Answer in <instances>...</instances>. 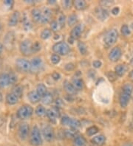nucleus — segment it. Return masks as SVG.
<instances>
[{
  "mask_svg": "<svg viewBox=\"0 0 133 146\" xmlns=\"http://www.w3.org/2000/svg\"><path fill=\"white\" fill-rule=\"evenodd\" d=\"M3 50H4V44H2V43L0 42V55L2 53Z\"/></svg>",
  "mask_w": 133,
  "mask_h": 146,
  "instance_id": "nucleus-54",
  "label": "nucleus"
},
{
  "mask_svg": "<svg viewBox=\"0 0 133 146\" xmlns=\"http://www.w3.org/2000/svg\"><path fill=\"white\" fill-rule=\"evenodd\" d=\"M33 114V109L29 105L21 106L16 111V117L21 120L29 119Z\"/></svg>",
  "mask_w": 133,
  "mask_h": 146,
  "instance_id": "nucleus-3",
  "label": "nucleus"
},
{
  "mask_svg": "<svg viewBox=\"0 0 133 146\" xmlns=\"http://www.w3.org/2000/svg\"><path fill=\"white\" fill-rule=\"evenodd\" d=\"M73 6L77 11H84L87 8V5L84 0H76L73 2Z\"/></svg>",
  "mask_w": 133,
  "mask_h": 146,
  "instance_id": "nucleus-26",
  "label": "nucleus"
},
{
  "mask_svg": "<svg viewBox=\"0 0 133 146\" xmlns=\"http://www.w3.org/2000/svg\"><path fill=\"white\" fill-rule=\"evenodd\" d=\"M20 18V13L19 11H15L11 14L8 19V26L9 27H15L19 22Z\"/></svg>",
  "mask_w": 133,
  "mask_h": 146,
  "instance_id": "nucleus-16",
  "label": "nucleus"
},
{
  "mask_svg": "<svg viewBox=\"0 0 133 146\" xmlns=\"http://www.w3.org/2000/svg\"><path fill=\"white\" fill-rule=\"evenodd\" d=\"M95 15L96 18L101 21L106 20L110 16V12L106 8L103 7H97L95 9Z\"/></svg>",
  "mask_w": 133,
  "mask_h": 146,
  "instance_id": "nucleus-11",
  "label": "nucleus"
},
{
  "mask_svg": "<svg viewBox=\"0 0 133 146\" xmlns=\"http://www.w3.org/2000/svg\"><path fill=\"white\" fill-rule=\"evenodd\" d=\"M50 28H51L52 31H57L59 29H61L60 27H59V25L57 21H52L51 23H50Z\"/></svg>",
  "mask_w": 133,
  "mask_h": 146,
  "instance_id": "nucleus-46",
  "label": "nucleus"
},
{
  "mask_svg": "<svg viewBox=\"0 0 133 146\" xmlns=\"http://www.w3.org/2000/svg\"><path fill=\"white\" fill-rule=\"evenodd\" d=\"M91 142L98 146L103 145L106 142V137L103 134H99V135L93 137V138L91 139Z\"/></svg>",
  "mask_w": 133,
  "mask_h": 146,
  "instance_id": "nucleus-22",
  "label": "nucleus"
},
{
  "mask_svg": "<svg viewBox=\"0 0 133 146\" xmlns=\"http://www.w3.org/2000/svg\"><path fill=\"white\" fill-rule=\"evenodd\" d=\"M19 100V98L17 95H16L14 93L10 92L8 93V94H7V95H6V103H7L9 106L16 105V104H18Z\"/></svg>",
  "mask_w": 133,
  "mask_h": 146,
  "instance_id": "nucleus-18",
  "label": "nucleus"
},
{
  "mask_svg": "<svg viewBox=\"0 0 133 146\" xmlns=\"http://www.w3.org/2000/svg\"><path fill=\"white\" fill-rule=\"evenodd\" d=\"M117 75L115 72H109L107 73V78H108V79L111 82H113V81L117 80Z\"/></svg>",
  "mask_w": 133,
  "mask_h": 146,
  "instance_id": "nucleus-47",
  "label": "nucleus"
},
{
  "mask_svg": "<svg viewBox=\"0 0 133 146\" xmlns=\"http://www.w3.org/2000/svg\"><path fill=\"white\" fill-rule=\"evenodd\" d=\"M124 146H133V145L132 143H127V144L124 145Z\"/></svg>",
  "mask_w": 133,
  "mask_h": 146,
  "instance_id": "nucleus-60",
  "label": "nucleus"
},
{
  "mask_svg": "<svg viewBox=\"0 0 133 146\" xmlns=\"http://www.w3.org/2000/svg\"><path fill=\"white\" fill-rule=\"evenodd\" d=\"M66 22V16L63 13H61L59 16V18H58V23L59 25V27L60 28H63L64 27V25H65Z\"/></svg>",
  "mask_w": 133,
  "mask_h": 146,
  "instance_id": "nucleus-40",
  "label": "nucleus"
},
{
  "mask_svg": "<svg viewBox=\"0 0 133 146\" xmlns=\"http://www.w3.org/2000/svg\"><path fill=\"white\" fill-rule=\"evenodd\" d=\"M9 78H10V84L11 85L15 84L18 80V77L14 73H10L9 74Z\"/></svg>",
  "mask_w": 133,
  "mask_h": 146,
  "instance_id": "nucleus-44",
  "label": "nucleus"
},
{
  "mask_svg": "<svg viewBox=\"0 0 133 146\" xmlns=\"http://www.w3.org/2000/svg\"><path fill=\"white\" fill-rule=\"evenodd\" d=\"M121 33H122L123 36H129V35L131 33V31H130V28H129V27H128V25H124L122 27H121Z\"/></svg>",
  "mask_w": 133,
  "mask_h": 146,
  "instance_id": "nucleus-43",
  "label": "nucleus"
},
{
  "mask_svg": "<svg viewBox=\"0 0 133 146\" xmlns=\"http://www.w3.org/2000/svg\"><path fill=\"white\" fill-rule=\"evenodd\" d=\"M131 27H132V28L133 29V23H132V25H131Z\"/></svg>",
  "mask_w": 133,
  "mask_h": 146,
  "instance_id": "nucleus-63",
  "label": "nucleus"
},
{
  "mask_svg": "<svg viewBox=\"0 0 133 146\" xmlns=\"http://www.w3.org/2000/svg\"><path fill=\"white\" fill-rule=\"evenodd\" d=\"M53 51L59 55H67L70 52L69 45L64 41L55 43L53 46Z\"/></svg>",
  "mask_w": 133,
  "mask_h": 146,
  "instance_id": "nucleus-4",
  "label": "nucleus"
},
{
  "mask_svg": "<svg viewBox=\"0 0 133 146\" xmlns=\"http://www.w3.org/2000/svg\"><path fill=\"white\" fill-rule=\"evenodd\" d=\"M111 13H112V14L114 15V16H117L119 13H120V8L118 7H113L112 11H111Z\"/></svg>",
  "mask_w": 133,
  "mask_h": 146,
  "instance_id": "nucleus-53",
  "label": "nucleus"
},
{
  "mask_svg": "<svg viewBox=\"0 0 133 146\" xmlns=\"http://www.w3.org/2000/svg\"><path fill=\"white\" fill-rule=\"evenodd\" d=\"M77 21H78V16L76 14H71L70 16H69L68 19V26L71 27L73 25H75L77 23Z\"/></svg>",
  "mask_w": 133,
  "mask_h": 146,
  "instance_id": "nucleus-37",
  "label": "nucleus"
},
{
  "mask_svg": "<svg viewBox=\"0 0 133 146\" xmlns=\"http://www.w3.org/2000/svg\"><path fill=\"white\" fill-rule=\"evenodd\" d=\"M52 78H53V80H55V81H57V80H60L61 75L59 74V73L56 72H54L52 74Z\"/></svg>",
  "mask_w": 133,
  "mask_h": 146,
  "instance_id": "nucleus-52",
  "label": "nucleus"
},
{
  "mask_svg": "<svg viewBox=\"0 0 133 146\" xmlns=\"http://www.w3.org/2000/svg\"><path fill=\"white\" fill-rule=\"evenodd\" d=\"M64 88L65 89V91L68 93L69 94H74L76 92V89L74 87V86L73 85L72 83H70L69 81L66 80L64 84Z\"/></svg>",
  "mask_w": 133,
  "mask_h": 146,
  "instance_id": "nucleus-27",
  "label": "nucleus"
},
{
  "mask_svg": "<svg viewBox=\"0 0 133 146\" xmlns=\"http://www.w3.org/2000/svg\"><path fill=\"white\" fill-rule=\"evenodd\" d=\"M130 64H131V66H133V58H132V59L130 60Z\"/></svg>",
  "mask_w": 133,
  "mask_h": 146,
  "instance_id": "nucleus-61",
  "label": "nucleus"
},
{
  "mask_svg": "<svg viewBox=\"0 0 133 146\" xmlns=\"http://www.w3.org/2000/svg\"><path fill=\"white\" fill-rule=\"evenodd\" d=\"M52 36V32L50 29H44L42 31H41V34H40V37H41V39L43 40H47L48 38H50Z\"/></svg>",
  "mask_w": 133,
  "mask_h": 146,
  "instance_id": "nucleus-36",
  "label": "nucleus"
},
{
  "mask_svg": "<svg viewBox=\"0 0 133 146\" xmlns=\"http://www.w3.org/2000/svg\"><path fill=\"white\" fill-rule=\"evenodd\" d=\"M127 67L124 64H118L115 67V73L118 77H122L125 75Z\"/></svg>",
  "mask_w": 133,
  "mask_h": 146,
  "instance_id": "nucleus-25",
  "label": "nucleus"
},
{
  "mask_svg": "<svg viewBox=\"0 0 133 146\" xmlns=\"http://www.w3.org/2000/svg\"><path fill=\"white\" fill-rule=\"evenodd\" d=\"M62 5H63V7H64L65 9H70L71 7V6L73 5V2L70 1V0H65V1H63V2H62Z\"/></svg>",
  "mask_w": 133,
  "mask_h": 146,
  "instance_id": "nucleus-48",
  "label": "nucleus"
},
{
  "mask_svg": "<svg viewBox=\"0 0 133 146\" xmlns=\"http://www.w3.org/2000/svg\"><path fill=\"white\" fill-rule=\"evenodd\" d=\"M74 41H75V40L73 39V38H71L70 36V38H68V41H69V43H70L71 44H73V42H74Z\"/></svg>",
  "mask_w": 133,
  "mask_h": 146,
  "instance_id": "nucleus-56",
  "label": "nucleus"
},
{
  "mask_svg": "<svg viewBox=\"0 0 133 146\" xmlns=\"http://www.w3.org/2000/svg\"><path fill=\"white\" fill-rule=\"evenodd\" d=\"M72 84L76 90H82L84 88V81L79 78H74L72 80Z\"/></svg>",
  "mask_w": 133,
  "mask_h": 146,
  "instance_id": "nucleus-29",
  "label": "nucleus"
},
{
  "mask_svg": "<svg viewBox=\"0 0 133 146\" xmlns=\"http://www.w3.org/2000/svg\"><path fill=\"white\" fill-rule=\"evenodd\" d=\"M64 69L67 71H72V70H73L75 69V65L73 63H68V64H67L65 65Z\"/></svg>",
  "mask_w": 133,
  "mask_h": 146,
  "instance_id": "nucleus-49",
  "label": "nucleus"
},
{
  "mask_svg": "<svg viewBox=\"0 0 133 146\" xmlns=\"http://www.w3.org/2000/svg\"><path fill=\"white\" fill-rule=\"evenodd\" d=\"M30 64H31L30 72H32L33 73L41 72L44 70V64L40 58L35 57L33 58L32 61H30Z\"/></svg>",
  "mask_w": 133,
  "mask_h": 146,
  "instance_id": "nucleus-7",
  "label": "nucleus"
},
{
  "mask_svg": "<svg viewBox=\"0 0 133 146\" xmlns=\"http://www.w3.org/2000/svg\"><path fill=\"white\" fill-rule=\"evenodd\" d=\"M46 115L48 117V119L50 120V122H52L53 123H56V119L57 118H58V117H57L56 114H55V111H53V109H47V110Z\"/></svg>",
  "mask_w": 133,
  "mask_h": 146,
  "instance_id": "nucleus-31",
  "label": "nucleus"
},
{
  "mask_svg": "<svg viewBox=\"0 0 133 146\" xmlns=\"http://www.w3.org/2000/svg\"><path fill=\"white\" fill-rule=\"evenodd\" d=\"M25 2H26V3H27V4L35 3V2H34L33 0H29V1H27V0H25Z\"/></svg>",
  "mask_w": 133,
  "mask_h": 146,
  "instance_id": "nucleus-57",
  "label": "nucleus"
},
{
  "mask_svg": "<svg viewBox=\"0 0 133 146\" xmlns=\"http://www.w3.org/2000/svg\"><path fill=\"white\" fill-rule=\"evenodd\" d=\"M121 55H122V52L121 49L119 48L118 46H115L110 50L108 57L110 61L112 62H117L118 60H120Z\"/></svg>",
  "mask_w": 133,
  "mask_h": 146,
  "instance_id": "nucleus-12",
  "label": "nucleus"
},
{
  "mask_svg": "<svg viewBox=\"0 0 133 146\" xmlns=\"http://www.w3.org/2000/svg\"><path fill=\"white\" fill-rule=\"evenodd\" d=\"M61 124L64 126H68L70 128L77 129L81 126V122L77 119L71 118L68 116H64L61 119Z\"/></svg>",
  "mask_w": 133,
  "mask_h": 146,
  "instance_id": "nucleus-6",
  "label": "nucleus"
},
{
  "mask_svg": "<svg viewBox=\"0 0 133 146\" xmlns=\"http://www.w3.org/2000/svg\"><path fill=\"white\" fill-rule=\"evenodd\" d=\"M129 77H130V80H131L132 81H133V70L130 72V74H129Z\"/></svg>",
  "mask_w": 133,
  "mask_h": 146,
  "instance_id": "nucleus-55",
  "label": "nucleus"
},
{
  "mask_svg": "<svg viewBox=\"0 0 133 146\" xmlns=\"http://www.w3.org/2000/svg\"><path fill=\"white\" fill-rule=\"evenodd\" d=\"M64 135H65L66 137L70 138V139H74L75 137L78 135V132L76 129L70 128V129L65 130V131H64Z\"/></svg>",
  "mask_w": 133,
  "mask_h": 146,
  "instance_id": "nucleus-30",
  "label": "nucleus"
},
{
  "mask_svg": "<svg viewBox=\"0 0 133 146\" xmlns=\"http://www.w3.org/2000/svg\"><path fill=\"white\" fill-rule=\"evenodd\" d=\"M30 134V126L27 123H21L18 128V135L21 140H25Z\"/></svg>",
  "mask_w": 133,
  "mask_h": 146,
  "instance_id": "nucleus-10",
  "label": "nucleus"
},
{
  "mask_svg": "<svg viewBox=\"0 0 133 146\" xmlns=\"http://www.w3.org/2000/svg\"><path fill=\"white\" fill-rule=\"evenodd\" d=\"M21 22L23 25V28L25 31H29L32 29V24L30 21L28 19V16H27L26 13H24L23 16H22V19Z\"/></svg>",
  "mask_w": 133,
  "mask_h": 146,
  "instance_id": "nucleus-21",
  "label": "nucleus"
},
{
  "mask_svg": "<svg viewBox=\"0 0 133 146\" xmlns=\"http://www.w3.org/2000/svg\"><path fill=\"white\" fill-rule=\"evenodd\" d=\"M123 92L126 93V94H130V95H132L133 92V85L130 83H126L122 87V91Z\"/></svg>",
  "mask_w": 133,
  "mask_h": 146,
  "instance_id": "nucleus-34",
  "label": "nucleus"
},
{
  "mask_svg": "<svg viewBox=\"0 0 133 146\" xmlns=\"http://www.w3.org/2000/svg\"><path fill=\"white\" fill-rule=\"evenodd\" d=\"M2 30V25H1V24H0V31Z\"/></svg>",
  "mask_w": 133,
  "mask_h": 146,
  "instance_id": "nucleus-62",
  "label": "nucleus"
},
{
  "mask_svg": "<svg viewBox=\"0 0 133 146\" xmlns=\"http://www.w3.org/2000/svg\"><path fill=\"white\" fill-rule=\"evenodd\" d=\"M13 93H14L16 95H17L19 98H21L22 96V94H23V87L21 86H16L13 89Z\"/></svg>",
  "mask_w": 133,
  "mask_h": 146,
  "instance_id": "nucleus-38",
  "label": "nucleus"
},
{
  "mask_svg": "<svg viewBox=\"0 0 133 146\" xmlns=\"http://www.w3.org/2000/svg\"><path fill=\"white\" fill-rule=\"evenodd\" d=\"M3 101V95H2V93L0 92V103Z\"/></svg>",
  "mask_w": 133,
  "mask_h": 146,
  "instance_id": "nucleus-59",
  "label": "nucleus"
},
{
  "mask_svg": "<svg viewBox=\"0 0 133 146\" xmlns=\"http://www.w3.org/2000/svg\"><path fill=\"white\" fill-rule=\"evenodd\" d=\"M31 49H32V53H35V52H38L39 51H40L41 49V44H40L39 41H35V42H34L33 44H32Z\"/></svg>",
  "mask_w": 133,
  "mask_h": 146,
  "instance_id": "nucleus-41",
  "label": "nucleus"
},
{
  "mask_svg": "<svg viewBox=\"0 0 133 146\" xmlns=\"http://www.w3.org/2000/svg\"><path fill=\"white\" fill-rule=\"evenodd\" d=\"M84 29V26L83 24H78L75 26L73 28V30L71 31L70 33V37L73 38L74 40L78 39V38L81 37L82 33Z\"/></svg>",
  "mask_w": 133,
  "mask_h": 146,
  "instance_id": "nucleus-13",
  "label": "nucleus"
},
{
  "mask_svg": "<svg viewBox=\"0 0 133 146\" xmlns=\"http://www.w3.org/2000/svg\"><path fill=\"white\" fill-rule=\"evenodd\" d=\"M31 16H32L33 20L36 23L41 22V18H42V13L38 8H33L31 11Z\"/></svg>",
  "mask_w": 133,
  "mask_h": 146,
  "instance_id": "nucleus-20",
  "label": "nucleus"
},
{
  "mask_svg": "<svg viewBox=\"0 0 133 146\" xmlns=\"http://www.w3.org/2000/svg\"><path fill=\"white\" fill-rule=\"evenodd\" d=\"M113 3L114 2H112V1H109V0H107V1H101V2H100V5H101L103 7H104L111 5H112Z\"/></svg>",
  "mask_w": 133,
  "mask_h": 146,
  "instance_id": "nucleus-50",
  "label": "nucleus"
},
{
  "mask_svg": "<svg viewBox=\"0 0 133 146\" xmlns=\"http://www.w3.org/2000/svg\"><path fill=\"white\" fill-rule=\"evenodd\" d=\"M32 44L30 42V40L25 39L20 43L19 44V50L21 53L25 56H29L32 55Z\"/></svg>",
  "mask_w": 133,
  "mask_h": 146,
  "instance_id": "nucleus-8",
  "label": "nucleus"
},
{
  "mask_svg": "<svg viewBox=\"0 0 133 146\" xmlns=\"http://www.w3.org/2000/svg\"><path fill=\"white\" fill-rule=\"evenodd\" d=\"M130 97L131 95L130 94L121 92L120 96H119V104H120L121 108H126L130 100Z\"/></svg>",
  "mask_w": 133,
  "mask_h": 146,
  "instance_id": "nucleus-15",
  "label": "nucleus"
},
{
  "mask_svg": "<svg viewBox=\"0 0 133 146\" xmlns=\"http://www.w3.org/2000/svg\"><path fill=\"white\" fill-rule=\"evenodd\" d=\"M0 65H1V62H0Z\"/></svg>",
  "mask_w": 133,
  "mask_h": 146,
  "instance_id": "nucleus-64",
  "label": "nucleus"
},
{
  "mask_svg": "<svg viewBox=\"0 0 133 146\" xmlns=\"http://www.w3.org/2000/svg\"><path fill=\"white\" fill-rule=\"evenodd\" d=\"M92 66H93L94 68H96V69H98V68H100L102 66V62L101 61H99V60H96V61L92 62Z\"/></svg>",
  "mask_w": 133,
  "mask_h": 146,
  "instance_id": "nucleus-51",
  "label": "nucleus"
},
{
  "mask_svg": "<svg viewBox=\"0 0 133 146\" xmlns=\"http://www.w3.org/2000/svg\"><path fill=\"white\" fill-rule=\"evenodd\" d=\"M98 132V128L96 125H92V126L87 128V134L89 137H92V136L96 135Z\"/></svg>",
  "mask_w": 133,
  "mask_h": 146,
  "instance_id": "nucleus-39",
  "label": "nucleus"
},
{
  "mask_svg": "<svg viewBox=\"0 0 133 146\" xmlns=\"http://www.w3.org/2000/svg\"><path fill=\"white\" fill-rule=\"evenodd\" d=\"M118 38V32L115 29H111L106 32L104 37V43L106 47H110L117 42Z\"/></svg>",
  "mask_w": 133,
  "mask_h": 146,
  "instance_id": "nucleus-2",
  "label": "nucleus"
},
{
  "mask_svg": "<svg viewBox=\"0 0 133 146\" xmlns=\"http://www.w3.org/2000/svg\"><path fill=\"white\" fill-rule=\"evenodd\" d=\"M48 3L50 4V5H54V4L56 3V1H55V0H50V1L48 2Z\"/></svg>",
  "mask_w": 133,
  "mask_h": 146,
  "instance_id": "nucleus-58",
  "label": "nucleus"
},
{
  "mask_svg": "<svg viewBox=\"0 0 133 146\" xmlns=\"http://www.w3.org/2000/svg\"><path fill=\"white\" fill-rule=\"evenodd\" d=\"M42 13V18H41V23L42 24H47L50 21L52 16V12L50 8L44 7L41 11Z\"/></svg>",
  "mask_w": 133,
  "mask_h": 146,
  "instance_id": "nucleus-17",
  "label": "nucleus"
},
{
  "mask_svg": "<svg viewBox=\"0 0 133 146\" xmlns=\"http://www.w3.org/2000/svg\"><path fill=\"white\" fill-rule=\"evenodd\" d=\"M3 4L5 8H7V10H11L14 5V2L12 0H5V1H4Z\"/></svg>",
  "mask_w": 133,
  "mask_h": 146,
  "instance_id": "nucleus-45",
  "label": "nucleus"
},
{
  "mask_svg": "<svg viewBox=\"0 0 133 146\" xmlns=\"http://www.w3.org/2000/svg\"><path fill=\"white\" fill-rule=\"evenodd\" d=\"M41 100H42V103L44 105H50V104H52V102L53 101V94L50 92H47V94L43 98H41Z\"/></svg>",
  "mask_w": 133,
  "mask_h": 146,
  "instance_id": "nucleus-32",
  "label": "nucleus"
},
{
  "mask_svg": "<svg viewBox=\"0 0 133 146\" xmlns=\"http://www.w3.org/2000/svg\"><path fill=\"white\" fill-rule=\"evenodd\" d=\"M16 67L21 72H30V69H31V64H30V61L28 60H27L25 58H18L16 61Z\"/></svg>",
  "mask_w": 133,
  "mask_h": 146,
  "instance_id": "nucleus-9",
  "label": "nucleus"
},
{
  "mask_svg": "<svg viewBox=\"0 0 133 146\" xmlns=\"http://www.w3.org/2000/svg\"><path fill=\"white\" fill-rule=\"evenodd\" d=\"M78 48L79 50L80 53L82 55H85L87 53V46L85 44V43H84L83 41H78Z\"/></svg>",
  "mask_w": 133,
  "mask_h": 146,
  "instance_id": "nucleus-35",
  "label": "nucleus"
},
{
  "mask_svg": "<svg viewBox=\"0 0 133 146\" xmlns=\"http://www.w3.org/2000/svg\"><path fill=\"white\" fill-rule=\"evenodd\" d=\"M29 141L30 144L33 146H40L42 145V135L37 125H34L30 131Z\"/></svg>",
  "mask_w": 133,
  "mask_h": 146,
  "instance_id": "nucleus-1",
  "label": "nucleus"
},
{
  "mask_svg": "<svg viewBox=\"0 0 133 146\" xmlns=\"http://www.w3.org/2000/svg\"><path fill=\"white\" fill-rule=\"evenodd\" d=\"M73 146H86L87 145V140L83 136L78 134L73 139Z\"/></svg>",
  "mask_w": 133,
  "mask_h": 146,
  "instance_id": "nucleus-24",
  "label": "nucleus"
},
{
  "mask_svg": "<svg viewBox=\"0 0 133 146\" xmlns=\"http://www.w3.org/2000/svg\"><path fill=\"white\" fill-rule=\"evenodd\" d=\"M50 61H51L52 64H54V65H56V64H59V62L61 61L60 55H57V54H53V55H51V57H50Z\"/></svg>",
  "mask_w": 133,
  "mask_h": 146,
  "instance_id": "nucleus-42",
  "label": "nucleus"
},
{
  "mask_svg": "<svg viewBox=\"0 0 133 146\" xmlns=\"http://www.w3.org/2000/svg\"><path fill=\"white\" fill-rule=\"evenodd\" d=\"M41 135L44 137V139L48 142V143H51L55 139V132L54 129L50 125H43L41 127Z\"/></svg>",
  "mask_w": 133,
  "mask_h": 146,
  "instance_id": "nucleus-5",
  "label": "nucleus"
},
{
  "mask_svg": "<svg viewBox=\"0 0 133 146\" xmlns=\"http://www.w3.org/2000/svg\"><path fill=\"white\" fill-rule=\"evenodd\" d=\"M27 98L32 104H37L41 100V97L39 96L36 91H30L27 94Z\"/></svg>",
  "mask_w": 133,
  "mask_h": 146,
  "instance_id": "nucleus-23",
  "label": "nucleus"
},
{
  "mask_svg": "<svg viewBox=\"0 0 133 146\" xmlns=\"http://www.w3.org/2000/svg\"><path fill=\"white\" fill-rule=\"evenodd\" d=\"M15 41V35L13 32H9L5 35L4 38V44L8 48H11L13 45Z\"/></svg>",
  "mask_w": 133,
  "mask_h": 146,
  "instance_id": "nucleus-14",
  "label": "nucleus"
},
{
  "mask_svg": "<svg viewBox=\"0 0 133 146\" xmlns=\"http://www.w3.org/2000/svg\"><path fill=\"white\" fill-rule=\"evenodd\" d=\"M11 85L10 84V78L7 73L0 74V88H5Z\"/></svg>",
  "mask_w": 133,
  "mask_h": 146,
  "instance_id": "nucleus-19",
  "label": "nucleus"
},
{
  "mask_svg": "<svg viewBox=\"0 0 133 146\" xmlns=\"http://www.w3.org/2000/svg\"><path fill=\"white\" fill-rule=\"evenodd\" d=\"M47 110L45 109L43 106L39 105L36 107V109L35 110V114L39 117H44V116L46 115Z\"/></svg>",
  "mask_w": 133,
  "mask_h": 146,
  "instance_id": "nucleus-33",
  "label": "nucleus"
},
{
  "mask_svg": "<svg viewBox=\"0 0 133 146\" xmlns=\"http://www.w3.org/2000/svg\"><path fill=\"white\" fill-rule=\"evenodd\" d=\"M36 92L38 93L39 96L41 97V98H43L47 94V89L46 86L43 84H38L37 86H36Z\"/></svg>",
  "mask_w": 133,
  "mask_h": 146,
  "instance_id": "nucleus-28",
  "label": "nucleus"
}]
</instances>
